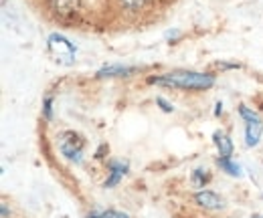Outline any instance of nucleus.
<instances>
[{
    "mask_svg": "<svg viewBox=\"0 0 263 218\" xmlns=\"http://www.w3.org/2000/svg\"><path fill=\"white\" fill-rule=\"evenodd\" d=\"M215 75L213 73H198V71H170L164 75H156V77H148V83H156V85H166V87H174V89H182V91H206L215 85Z\"/></svg>",
    "mask_w": 263,
    "mask_h": 218,
    "instance_id": "f257e3e1",
    "label": "nucleus"
},
{
    "mask_svg": "<svg viewBox=\"0 0 263 218\" xmlns=\"http://www.w3.org/2000/svg\"><path fill=\"white\" fill-rule=\"evenodd\" d=\"M47 51L53 57V61H57L59 65H73L75 63V47H73V43L67 36L59 34V32L49 34Z\"/></svg>",
    "mask_w": 263,
    "mask_h": 218,
    "instance_id": "f03ea898",
    "label": "nucleus"
},
{
    "mask_svg": "<svg viewBox=\"0 0 263 218\" xmlns=\"http://www.w3.org/2000/svg\"><path fill=\"white\" fill-rule=\"evenodd\" d=\"M59 152L67 162L81 164L83 160V140L75 131H63L59 137Z\"/></svg>",
    "mask_w": 263,
    "mask_h": 218,
    "instance_id": "7ed1b4c3",
    "label": "nucleus"
},
{
    "mask_svg": "<svg viewBox=\"0 0 263 218\" xmlns=\"http://www.w3.org/2000/svg\"><path fill=\"white\" fill-rule=\"evenodd\" d=\"M193 200L197 206L204 208V210H223L225 208V200L213 190H198Z\"/></svg>",
    "mask_w": 263,
    "mask_h": 218,
    "instance_id": "20e7f679",
    "label": "nucleus"
},
{
    "mask_svg": "<svg viewBox=\"0 0 263 218\" xmlns=\"http://www.w3.org/2000/svg\"><path fill=\"white\" fill-rule=\"evenodd\" d=\"M263 135V122L257 117L253 122H245V146L255 148L261 142Z\"/></svg>",
    "mask_w": 263,
    "mask_h": 218,
    "instance_id": "39448f33",
    "label": "nucleus"
},
{
    "mask_svg": "<svg viewBox=\"0 0 263 218\" xmlns=\"http://www.w3.org/2000/svg\"><path fill=\"white\" fill-rule=\"evenodd\" d=\"M107 180H105V188H114L118 186L120 182H122V178L126 176V172H128V164L126 162H109V166H107Z\"/></svg>",
    "mask_w": 263,
    "mask_h": 218,
    "instance_id": "423d86ee",
    "label": "nucleus"
},
{
    "mask_svg": "<svg viewBox=\"0 0 263 218\" xmlns=\"http://www.w3.org/2000/svg\"><path fill=\"white\" fill-rule=\"evenodd\" d=\"M140 67H124V65H107L98 71V79H105V77H130L134 73H138Z\"/></svg>",
    "mask_w": 263,
    "mask_h": 218,
    "instance_id": "0eeeda50",
    "label": "nucleus"
},
{
    "mask_svg": "<svg viewBox=\"0 0 263 218\" xmlns=\"http://www.w3.org/2000/svg\"><path fill=\"white\" fill-rule=\"evenodd\" d=\"M79 4L81 0H49V6L53 12H57L59 16H73L77 10H79Z\"/></svg>",
    "mask_w": 263,
    "mask_h": 218,
    "instance_id": "6e6552de",
    "label": "nucleus"
},
{
    "mask_svg": "<svg viewBox=\"0 0 263 218\" xmlns=\"http://www.w3.org/2000/svg\"><path fill=\"white\" fill-rule=\"evenodd\" d=\"M213 144L219 150V157H231L233 156V142L225 131H215L213 133Z\"/></svg>",
    "mask_w": 263,
    "mask_h": 218,
    "instance_id": "1a4fd4ad",
    "label": "nucleus"
},
{
    "mask_svg": "<svg viewBox=\"0 0 263 218\" xmlns=\"http://www.w3.org/2000/svg\"><path fill=\"white\" fill-rule=\"evenodd\" d=\"M217 166H219L225 174L233 176V178H239V176H241V166L235 164L231 157H217Z\"/></svg>",
    "mask_w": 263,
    "mask_h": 218,
    "instance_id": "9d476101",
    "label": "nucleus"
},
{
    "mask_svg": "<svg viewBox=\"0 0 263 218\" xmlns=\"http://www.w3.org/2000/svg\"><path fill=\"white\" fill-rule=\"evenodd\" d=\"M209 172L206 170H202V168H197L195 172H193V176H191V184L195 188H204V184L209 182Z\"/></svg>",
    "mask_w": 263,
    "mask_h": 218,
    "instance_id": "9b49d317",
    "label": "nucleus"
},
{
    "mask_svg": "<svg viewBox=\"0 0 263 218\" xmlns=\"http://www.w3.org/2000/svg\"><path fill=\"white\" fill-rule=\"evenodd\" d=\"M87 218H130V214L120 210H93Z\"/></svg>",
    "mask_w": 263,
    "mask_h": 218,
    "instance_id": "f8f14e48",
    "label": "nucleus"
},
{
    "mask_svg": "<svg viewBox=\"0 0 263 218\" xmlns=\"http://www.w3.org/2000/svg\"><path fill=\"white\" fill-rule=\"evenodd\" d=\"M146 2H148V0H120L122 8H126L128 12H138V10H142V8L146 6Z\"/></svg>",
    "mask_w": 263,
    "mask_h": 218,
    "instance_id": "ddd939ff",
    "label": "nucleus"
},
{
    "mask_svg": "<svg viewBox=\"0 0 263 218\" xmlns=\"http://www.w3.org/2000/svg\"><path fill=\"white\" fill-rule=\"evenodd\" d=\"M43 117L47 122L53 120V95H45V99H43Z\"/></svg>",
    "mask_w": 263,
    "mask_h": 218,
    "instance_id": "4468645a",
    "label": "nucleus"
},
{
    "mask_svg": "<svg viewBox=\"0 0 263 218\" xmlns=\"http://www.w3.org/2000/svg\"><path fill=\"white\" fill-rule=\"evenodd\" d=\"M239 115L243 117V122H253V120L259 117V115H257L251 107H247V105H239Z\"/></svg>",
    "mask_w": 263,
    "mask_h": 218,
    "instance_id": "2eb2a0df",
    "label": "nucleus"
},
{
    "mask_svg": "<svg viewBox=\"0 0 263 218\" xmlns=\"http://www.w3.org/2000/svg\"><path fill=\"white\" fill-rule=\"evenodd\" d=\"M156 105H160V109H162L164 113H172V111H174V107L166 101L164 97H156Z\"/></svg>",
    "mask_w": 263,
    "mask_h": 218,
    "instance_id": "dca6fc26",
    "label": "nucleus"
},
{
    "mask_svg": "<svg viewBox=\"0 0 263 218\" xmlns=\"http://www.w3.org/2000/svg\"><path fill=\"white\" fill-rule=\"evenodd\" d=\"M221 67L223 69H239V65H235V63H223Z\"/></svg>",
    "mask_w": 263,
    "mask_h": 218,
    "instance_id": "f3484780",
    "label": "nucleus"
},
{
    "mask_svg": "<svg viewBox=\"0 0 263 218\" xmlns=\"http://www.w3.org/2000/svg\"><path fill=\"white\" fill-rule=\"evenodd\" d=\"M2 218H8V204L2 202Z\"/></svg>",
    "mask_w": 263,
    "mask_h": 218,
    "instance_id": "a211bd4d",
    "label": "nucleus"
},
{
    "mask_svg": "<svg viewBox=\"0 0 263 218\" xmlns=\"http://www.w3.org/2000/svg\"><path fill=\"white\" fill-rule=\"evenodd\" d=\"M215 107H217V109H215V115H221V113H223V103H217Z\"/></svg>",
    "mask_w": 263,
    "mask_h": 218,
    "instance_id": "6ab92c4d",
    "label": "nucleus"
},
{
    "mask_svg": "<svg viewBox=\"0 0 263 218\" xmlns=\"http://www.w3.org/2000/svg\"><path fill=\"white\" fill-rule=\"evenodd\" d=\"M253 218H263V216H253Z\"/></svg>",
    "mask_w": 263,
    "mask_h": 218,
    "instance_id": "aec40b11",
    "label": "nucleus"
},
{
    "mask_svg": "<svg viewBox=\"0 0 263 218\" xmlns=\"http://www.w3.org/2000/svg\"><path fill=\"white\" fill-rule=\"evenodd\" d=\"M261 198H263V194H261Z\"/></svg>",
    "mask_w": 263,
    "mask_h": 218,
    "instance_id": "412c9836",
    "label": "nucleus"
}]
</instances>
